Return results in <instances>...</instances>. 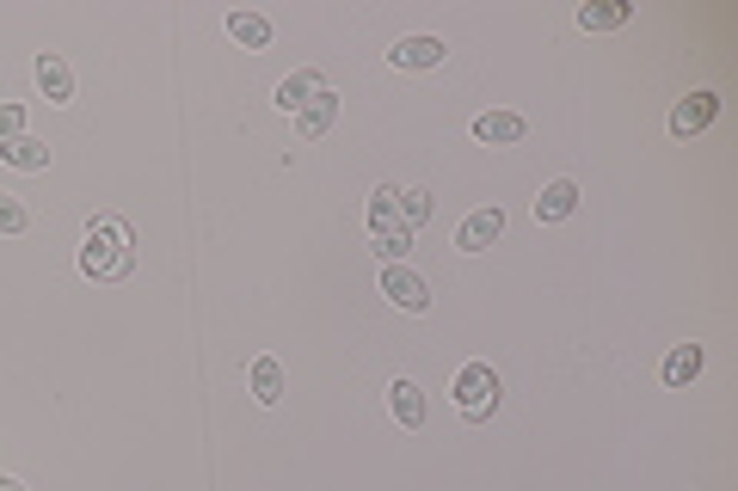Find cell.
<instances>
[{"label": "cell", "instance_id": "obj_1", "mask_svg": "<svg viewBox=\"0 0 738 491\" xmlns=\"http://www.w3.org/2000/svg\"><path fill=\"white\" fill-rule=\"evenodd\" d=\"M80 271L111 283V276L129 271V228L124 221H111V215H93L87 221V246H80Z\"/></svg>", "mask_w": 738, "mask_h": 491}, {"label": "cell", "instance_id": "obj_2", "mask_svg": "<svg viewBox=\"0 0 738 491\" xmlns=\"http://www.w3.org/2000/svg\"><path fill=\"white\" fill-rule=\"evenodd\" d=\"M499 368L492 363H462V375H456V412L468 418V424H487L492 412H499Z\"/></svg>", "mask_w": 738, "mask_h": 491}, {"label": "cell", "instance_id": "obj_3", "mask_svg": "<svg viewBox=\"0 0 738 491\" xmlns=\"http://www.w3.org/2000/svg\"><path fill=\"white\" fill-rule=\"evenodd\" d=\"M382 295H388L400 313H424V307H431V289H424V276L407 271V264H382Z\"/></svg>", "mask_w": 738, "mask_h": 491}, {"label": "cell", "instance_id": "obj_4", "mask_svg": "<svg viewBox=\"0 0 738 491\" xmlns=\"http://www.w3.org/2000/svg\"><path fill=\"white\" fill-rule=\"evenodd\" d=\"M714 117H720V92H714V87H695L690 99H677V111H671V136H702Z\"/></svg>", "mask_w": 738, "mask_h": 491}, {"label": "cell", "instance_id": "obj_5", "mask_svg": "<svg viewBox=\"0 0 738 491\" xmlns=\"http://www.w3.org/2000/svg\"><path fill=\"white\" fill-rule=\"evenodd\" d=\"M32 75H37V92H44L49 105H75V68H68L56 49H44V56L32 61Z\"/></svg>", "mask_w": 738, "mask_h": 491}, {"label": "cell", "instance_id": "obj_6", "mask_svg": "<svg viewBox=\"0 0 738 491\" xmlns=\"http://www.w3.org/2000/svg\"><path fill=\"white\" fill-rule=\"evenodd\" d=\"M332 123H339V92L320 87L315 99H308V105L296 111V141H320V136L332 129Z\"/></svg>", "mask_w": 738, "mask_h": 491}, {"label": "cell", "instance_id": "obj_7", "mask_svg": "<svg viewBox=\"0 0 738 491\" xmlns=\"http://www.w3.org/2000/svg\"><path fill=\"white\" fill-rule=\"evenodd\" d=\"M443 56H450V49H443V37H400V44L388 49V61L394 68H412V75H424V68H443Z\"/></svg>", "mask_w": 738, "mask_h": 491}, {"label": "cell", "instance_id": "obj_8", "mask_svg": "<svg viewBox=\"0 0 738 491\" xmlns=\"http://www.w3.org/2000/svg\"><path fill=\"white\" fill-rule=\"evenodd\" d=\"M530 136V123L518 117V111H480L474 117V141H487V148H511V141Z\"/></svg>", "mask_w": 738, "mask_h": 491}, {"label": "cell", "instance_id": "obj_9", "mask_svg": "<svg viewBox=\"0 0 738 491\" xmlns=\"http://www.w3.org/2000/svg\"><path fill=\"white\" fill-rule=\"evenodd\" d=\"M499 233H504V209H499V203H492V209H474L468 221L456 228V252H487Z\"/></svg>", "mask_w": 738, "mask_h": 491}, {"label": "cell", "instance_id": "obj_10", "mask_svg": "<svg viewBox=\"0 0 738 491\" xmlns=\"http://www.w3.org/2000/svg\"><path fill=\"white\" fill-rule=\"evenodd\" d=\"M388 412H394V424L419 430L424 418H431V406H424V387H419V381H394V387H388Z\"/></svg>", "mask_w": 738, "mask_h": 491}, {"label": "cell", "instance_id": "obj_11", "mask_svg": "<svg viewBox=\"0 0 738 491\" xmlns=\"http://www.w3.org/2000/svg\"><path fill=\"white\" fill-rule=\"evenodd\" d=\"M572 209H579V184H572V179L542 184V197H535V221H566Z\"/></svg>", "mask_w": 738, "mask_h": 491}, {"label": "cell", "instance_id": "obj_12", "mask_svg": "<svg viewBox=\"0 0 738 491\" xmlns=\"http://www.w3.org/2000/svg\"><path fill=\"white\" fill-rule=\"evenodd\" d=\"M628 19H634V0H584V7H579L584 31H622Z\"/></svg>", "mask_w": 738, "mask_h": 491}, {"label": "cell", "instance_id": "obj_13", "mask_svg": "<svg viewBox=\"0 0 738 491\" xmlns=\"http://www.w3.org/2000/svg\"><path fill=\"white\" fill-rule=\"evenodd\" d=\"M320 87H327V80H320L315 68H302V75H283V80H277V111H289V117H296V111L308 105Z\"/></svg>", "mask_w": 738, "mask_h": 491}, {"label": "cell", "instance_id": "obj_14", "mask_svg": "<svg viewBox=\"0 0 738 491\" xmlns=\"http://www.w3.org/2000/svg\"><path fill=\"white\" fill-rule=\"evenodd\" d=\"M247 387H252L259 406H277V399H283V363H277V356H259V363L247 368Z\"/></svg>", "mask_w": 738, "mask_h": 491}, {"label": "cell", "instance_id": "obj_15", "mask_svg": "<svg viewBox=\"0 0 738 491\" xmlns=\"http://www.w3.org/2000/svg\"><path fill=\"white\" fill-rule=\"evenodd\" d=\"M702 368H707V351H702V344H677V351L665 356V381H671V387H690Z\"/></svg>", "mask_w": 738, "mask_h": 491}, {"label": "cell", "instance_id": "obj_16", "mask_svg": "<svg viewBox=\"0 0 738 491\" xmlns=\"http://www.w3.org/2000/svg\"><path fill=\"white\" fill-rule=\"evenodd\" d=\"M0 160H7V167H19V172H49V141L19 136V141H7V148H0Z\"/></svg>", "mask_w": 738, "mask_h": 491}, {"label": "cell", "instance_id": "obj_17", "mask_svg": "<svg viewBox=\"0 0 738 491\" xmlns=\"http://www.w3.org/2000/svg\"><path fill=\"white\" fill-rule=\"evenodd\" d=\"M228 37H235L240 49H265V44H271V19L240 7V13H228Z\"/></svg>", "mask_w": 738, "mask_h": 491}, {"label": "cell", "instance_id": "obj_18", "mask_svg": "<svg viewBox=\"0 0 738 491\" xmlns=\"http://www.w3.org/2000/svg\"><path fill=\"white\" fill-rule=\"evenodd\" d=\"M394 228H407V221H400V191H394V184H382L376 197H370V233H394Z\"/></svg>", "mask_w": 738, "mask_h": 491}, {"label": "cell", "instance_id": "obj_19", "mask_svg": "<svg viewBox=\"0 0 738 491\" xmlns=\"http://www.w3.org/2000/svg\"><path fill=\"white\" fill-rule=\"evenodd\" d=\"M431 215H438V197H431L424 184L400 191V221H407V228H419V221H431Z\"/></svg>", "mask_w": 738, "mask_h": 491}, {"label": "cell", "instance_id": "obj_20", "mask_svg": "<svg viewBox=\"0 0 738 491\" xmlns=\"http://www.w3.org/2000/svg\"><path fill=\"white\" fill-rule=\"evenodd\" d=\"M407 252H412V228H394V233H382V240H376L382 264H407Z\"/></svg>", "mask_w": 738, "mask_h": 491}, {"label": "cell", "instance_id": "obj_21", "mask_svg": "<svg viewBox=\"0 0 738 491\" xmlns=\"http://www.w3.org/2000/svg\"><path fill=\"white\" fill-rule=\"evenodd\" d=\"M25 228H32V209H25L19 197H7V191H0V233H25Z\"/></svg>", "mask_w": 738, "mask_h": 491}, {"label": "cell", "instance_id": "obj_22", "mask_svg": "<svg viewBox=\"0 0 738 491\" xmlns=\"http://www.w3.org/2000/svg\"><path fill=\"white\" fill-rule=\"evenodd\" d=\"M25 136V105H0V148Z\"/></svg>", "mask_w": 738, "mask_h": 491}, {"label": "cell", "instance_id": "obj_23", "mask_svg": "<svg viewBox=\"0 0 738 491\" xmlns=\"http://www.w3.org/2000/svg\"><path fill=\"white\" fill-rule=\"evenodd\" d=\"M0 491H25V486H19V479H7V473H0Z\"/></svg>", "mask_w": 738, "mask_h": 491}]
</instances>
